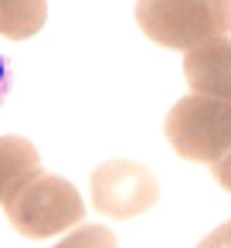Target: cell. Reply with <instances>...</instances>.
<instances>
[{
	"instance_id": "obj_1",
	"label": "cell",
	"mask_w": 231,
	"mask_h": 248,
	"mask_svg": "<svg viewBox=\"0 0 231 248\" xmlns=\"http://www.w3.org/2000/svg\"><path fill=\"white\" fill-rule=\"evenodd\" d=\"M0 207L24 238H51L85 221V201L78 197L75 184L45 170L17 180L0 201Z\"/></svg>"
},
{
	"instance_id": "obj_2",
	"label": "cell",
	"mask_w": 231,
	"mask_h": 248,
	"mask_svg": "<svg viewBox=\"0 0 231 248\" xmlns=\"http://www.w3.org/2000/svg\"><path fill=\"white\" fill-rule=\"evenodd\" d=\"M136 24L163 48L190 51L204 41L228 38L231 0H136Z\"/></svg>"
},
{
	"instance_id": "obj_3",
	"label": "cell",
	"mask_w": 231,
	"mask_h": 248,
	"mask_svg": "<svg viewBox=\"0 0 231 248\" xmlns=\"http://www.w3.org/2000/svg\"><path fill=\"white\" fill-rule=\"evenodd\" d=\"M163 129L177 156L214 167L231 150V102L190 92L173 102Z\"/></svg>"
},
{
	"instance_id": "obj_4",
	"label": "cell",
	"mask_w": 231,
	"mask_h": 248,
	"mask_svg": "<svg viewBox=\"0 0 231 248\" xmlns=\"http://www.w3.org/2000/svg\"><path fill=\"white\" fill-rule=\"evenodd\" d=\"M160 197L156 177L133 160H106L92 170V204L112 221H129L150 211Z\"/></svg>"
},
{
	"instance_id": "obj_5",
	"label": "cell",
	"mask_w": 231,
	"mask_h": 248,
	"mask_svg": "<svg viewBox=\"0 0 231 248\" xmlns=\"http://www.w3.org/2000/svg\"><path fill=\"white\" fill-rule=\"evenodd\" d=\"M184 75L190 92L231 102V38H214L184 55Z\"/></svg>"
},
{
	"instance_id": "obj_6",
	"label": "cell",
	"mask_w": 231,
	"mask_h": 248,
	"mask_svg": "<svg viewBox=\"0 0 231 248\" xmlns=\"http://www.w3.org/2000/svg\"><path fill=\"white\" fill-rule=\"evenodd\" d=\"M41 170V156L31 140L24 136H0V201L7 197V190L24 180L28 173Z\"/></svg>"
},
{
	"instance_id": "obj_7",
	"label": "cell",
	"mask_w": 231,
	"mask_h": 248,
	"mask_svg": "<svg viewBox=\"0 0 231 248\" xmlns=\"http://www.w3.org/2000/svg\"><path fill=\"white\" fill-rule=\"evenodd\" d=\"M48 0H0V34L24 41L45 28Z\"/></svg>"
},
{
	"instance_id": "obj_8",
	"label": "cell",
	"mask_w": 231,
	"mask_h": 248,
	"mask_svg": "<svg viewBox=\"0 0 231 248\" xmlns=\"http://www.w3.org/2000/svg\"><path fill=\"white\" fill-rule=\"evenodd\" d=\"M55 248H119V245H116V234L109 228H102V224H78Z\"/></svg>"
},
{
	"instance_id": "obj_9",
	"label": "cell",
	"mask_w": 231,
	"mask_h": 248,
	"mask_svg": "<svg viewBox=\"0 0 231 248\" xmlns=\"http://www.w3.org/2000/svg\"><path fill=\"white\" fill-rule=\"evenodd\" d=\"M211 173H214V180H217V184L231 194V150H228V153H224V156L211 167Z\"/></svg>"
},
{
	"instance_id": "obj_10",
	"label": "cell",
	"mask_w": 231,
	"mask_h": 248,
	"mask_svg": "<svg viewBox=\"0 0 231 248\" xmlns=\"http://www.w3.org/2000/svg\"><path fill=\"white\" fill-rule=\"evenodd\" d=\"M7 92H11V72H7V62H4V55H0V106H4Z\"/></svg>"
},
{
	"instance_id": "obj_11",
	"label": "cell",
	"mask_w": 231,
	"mask_h": 248,
	"mask_svg": "<svg viewBox=\"0 0 231 248\" xmlns=\"http://www.w3.org/2000/svg\"><path fill=\"white\" fill-rule=\"evenodd\" d=\"M214 234L224 241V248H231V221H224L221 228H214Z\"/></svg>"
},
{
	"instance_id": "obj_12",
	"label": "cell",
	"mask_w": 231,
	"mask_h": 248,
	"mask_svg": "<svg viewBox=\"0 0 231 248\" xmlns=\"http://www.w3.org/2000/svg\"><path fill=\"white\" fill-rule=\"evenodd\" d=\"M197 248H224V241H221V238H217V234L211 231V234H207V238H204V241H200Z\"/></svg>"
}]
</instances>
